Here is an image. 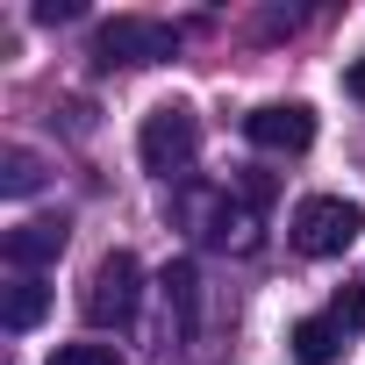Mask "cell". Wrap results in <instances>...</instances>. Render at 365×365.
Here are the masks:
<instances>
[{
	"label": "cell",
	"instance_id": "obj_1",
	"mask_svg": "<svg viewBox=\"0 0 365 365\" xmlns=\"http://www.w3.org/2000/svg\"><path fill=\"white\" fill-rule=\"evenodd\" d=\"M136 158H143V172H158V179H187L194 158H201V122H194V108H179V101L150 108L143 129H136Z\"/></svg>",
	"mask_w": 365,
	"mask_h": 365
},
{
	"label": "cell",
	"instance_id": "obj_2",
	"mask_svg": "<svg viewBox=\"0 0 365 365\" xmlns=\"http://www.w3.org/2000/svg\"><path fill=\"white\" fill-rule=\"evenodd\" d=\"M358 230H365V208L344 201V194H308L294 208V222H287V237H294L301 258H344L358 244Z\"/></svg>",
	"mask_w": 365,
	"mask_h": 365
},
{
	"label": "cell",
	"instance_id": "obj_3",
	"mask_svg": "<svg viewBox=\"0 0 365 365\" xmlns=\"http://www.w3.org/2000/svg\"><path fill=\"white\" fill-rule=\"evenodd\" d=\"M136 301H143V265L129 251H108L93 272H86V294H79V315L93 329H129L136 322Z\"/></svg>",
	"mask_w": 365,
	"mask_h": 365
},
{
	"label": "cell",
	"instance_id": "obj_4",
	"mask_svg": "<svg viewBox=\"0 0 365 365\" xmlns=\"http://www.w3.org/2000/svg\"><path fill=\"white\" fill-rule=\"evenodd\" d=\"M101 65H165L179 51V29L172 22H150V15H115L101 36H93Z\"/></svg>",
	"mask_w": 365,
	"mask_h": 365
},
{
	"label": "cell",
	"instance_id": "obj_5",
	"mask_svg": "<svg viewBox=\"0 0 365 365\" xmlns=\"http://www.w3.org/2000/svg\"><path fill=\"white\" fill-rule=\"evenodd\" d=\"M194 230H201V244H215V251H258V201L215 187V194L194 201Z\"/></svg>",
	"mask_w": 365,
	"mask_h": 365
},
{
	"label": "cell",
	"instance_id": "obj_6",
	"mask_svg": "<svg viewBox=\"0 0 365 365\" xmlns=\"http://www.w3.org/2000/svg\"><path fill=\"white\" fill-rule=\"evenodd\" d=\"M244 136H251L258 150H308V143H315V115H308L301 101H272V108L244 115Z\"/></svg>",
	"mask_w": 365,
	"mask_h": 365
},
{
	"label": "cell",
	"instance_id": "obj_7",
	"mask_svg": "<svg viewBox=\"0 0 365 365\" xmlns=\"http://www.w3.org/2000/svg\"><path fill=\"white\" fill-rule=\"evenodd\" d=\"M65 237H72V222H65V215H36V222H22V230L0 237V251H8V265H15V272H36V265H51V258L65 251Z\"/></svg>",
	"mask_w": 365,
	"mask_h": 365
},
{
	"label": "cell",
	"instance_id": "obj_8",
	"mask_svg": "<svg viewBox=\"0 0 365 365\" xmlns=\"http://www.w3.org/2000/svg\"><path fill=\"white\" fill-rule=\"evenodd\" d=\"M158 294H165V336H179V344H187V336H194V322H201V272L179 258V265H165Z\"/></svg>",
	"mask_w": 365,
	"mask_h": 365
},
{
	"label": "cell",
	"instance_id": "obj_9",
	"mask_svg": "<svg viewBox=\"0 0 365 365\" xmlns=\"http://www.w3.org/2000/svg\"><path fill=\"white\" fill-rule=\"evenodd\" d=\"M43 315H51V287H43L36 272H15L8 294H0V329H8V336H29Z\"/></svg>",
	"mask_w": 365,
	"mask_h": 365
},
{
	"label": "cell",
	"instance_id": "obj_10",
	"mask_svg": "<svg viewBox=\"0 0 365 365\" xmlns=\"http://www.w3.org/2000/svg\"><path fill=\"white\" fill-rule=\"evenodd\" d=\"M294 351H301V365H322V358L344 351V329L329 315H308V322H294Z\"/></svg>",
	"mask_w": 365,
	"mask_h": 365
},
{
	"label": "cell",
	"instance_id": "obj_11",
	"mask_svg": "<svg viewBox=\"0 0 365 365\" xmlns=\"http://www.w3.org/2000/svg\"><path fill=\"white\" fill-rule=\"evenodd\" d=\"M43 187V158L36 150H8V158H0V194H8V201H22V194H36Z\"/></svg>",
	"mask_w": 365,
	"mask_h": 365
},
{
	"label": "cell",
	"instance_id": "obj_12",
	"mask_svg": "<svg viewBox=\"0 0 365 365\" xmlns=\"http://www.w3.org/2000/svg\"><path fill=\"white\" fill-rule=\"evenodd\" d=\"M329 322H336L344 336H365V287H344V294L329 301Z\"/></svg>",
	"mask_w": 365,
	"mask_h": 365
},
{
	"label": "cell",
	"instance_id": "obj_13",
	"mask_svg": "<svg viewBox=\"0 0 365 365\" xmlns=\"http://www.w3.org/2000/svg\"><path fill=\"white\" fill-rule=\"evenodd\" d=\"M51 365H122V351L115 344H58Z\"/></svg>",
	"mask_w": 365,
	"mask_h": 365
},
{
	"label": "cell",
	"instance_id": "obj_14",
	"mask_svg": "<svg viewBox=\"0 0 365 365\" xmlns=\"http://www.w3.org/2000/svg\"><path fill=\"white\" fill-rule=\"evenodd\" d=\"M79 0H36V22H72Z\"/></svg>",
	"mask_w": 365,
	"mask_h": 365
},
{
	"label": "cell",
	"instance_id": "obj_15",
	"mask_svg": "<svg viewBox=\"0 0 365 365\" xmlns=\"http://www.w3.org/2000/svg\"><path fill=\"white\" fill-rule=\"evenodd\" d=\"M351 93H358V101H365V58H358V65H351Z\"/></svg>",
	"mask_w": 365,
	"mask_h": 365
}]
</instances>
